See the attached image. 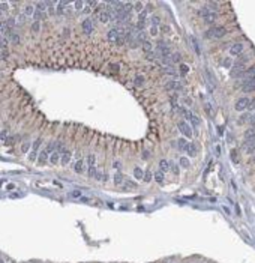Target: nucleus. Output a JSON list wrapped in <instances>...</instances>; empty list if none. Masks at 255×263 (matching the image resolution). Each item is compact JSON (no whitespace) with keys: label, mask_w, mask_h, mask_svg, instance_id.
<instances>
[{"label":"nucleus","mask_w":255,"mask_h":263,"mask_svg":"<svg viewBox=\"0 0 255 263\" xmlns=\"http://www.w3.org/2000/svg\"><path fill=\"white\" fill-rule=\"evenodd\" d=\"M9 36H11V41H12V42H15V44L20 42V36H18L17 33H11Z\"/></svg>","instance_id":"obj_32"},{"label":"nucleus","mask_w":255,"mask_h":263,"mask_svg":"<svg viewBox=\"0 0 255 263\" xmlns=\"http://www.w3.org/2000/svg\"><path fill=\"white\" fill-rule=\"evenodd\" d=\"M143 47H144V50H146V51H150V50H152V44L146 41L144 44H143Z\"/></svg>","instance_id":"obj_43"},{"label":"nucleus","mask_w":255,"mask_h":263,"mask_svg":"<svg viewBox=\"0 0 255 263\" xmlns=\"http://www.w3.org/2000/svg\"><path fill=\"white\" fill-rule=\"evenodd\" d=\"M114 167H116L117 170H119V168H120V162H119V161H116V162H114Z\"/></svg>","instance_id":"obj_58"},{"label":"nucleus","mask_w":255,"mask_h":263,"mask_svg":"<svg viewBox=\"0 0 255 263\" xmlns=\"http://www.w3.org/2000/svg\"><path fill=\"white\" fill-rule=\"evenodd\" d=\"M6 135H8V133H6V129H2V140L6 139Z\"/></svg>","instance_id":"obj_56"},{"label":"nucleus","mask_w":255,"mask_h":263,"mask_svg":"<svg viewBox=\"0 0 255 263\" xmlns=\"http://www.w3.org/2000/svg\"><path fill=\"white\" fill-rule=\"evenodd\" d=\"M83 30H84V33L90 35L92 30H93V23H92L90 20H84L83 21Z\"/></svg>","instance_id":"obj_7"},{"label":"nucleus","mask_w":255,"mask_h":263,"mask_svg":"<svg viewBox=\"0 0 255 263\" xmlns=\"http://www.w3.org/2000/svg\"><path fill=\"white\" fill-rule=\"evenodd\" d=\"M0 263H5V262H3V260H0Z\"/></svg>","instance_id":"obj_61"},{"label":"nucleus","mask_w":255,"mask_h":263,"mask_svg":"<svg viewBox=\"0 0 255 263\" xmlns=\"http://www.w3.org/2000/svg\"><path fill=\"white\" fill-rule=\"evenodd\" d=\"M249 104H251V99H249V98H246V96H243V98H239V99L236 101L234 108H236L237 111H243L246 108H249Z\"/></svg>","instance_id":"obj_2"},{"label":"nucleus","mask_w":255,"mask_h":263,"mask_svg":"<svg viewBox=\"0 0 255 263\" xmlns=\"http://www.w3.org/2000/svg\"><path fill=\"white\" fill-rule=\"evenodd\" d=\"M24 14H26V15H35V9H33V6H32V5H27V6H26Z\"/></svg>","instance_id":"obj_23"},{"label":"nucleus","mask_w":255,"mask_h":263,"mask_svg":"<svg viewBox=\"0 0 255 263\" xmlns=\"http://www.w3.org/2000/svg\"><path fill=\"white\" fill-rule=\"evenodd\" d=\"M158 50H159V53L162 54V57H168L170 54H171V50H170V47H165V45H161Z\"/></svg>","instance_id":"obj_13"},{"label":"nucleus","mask_w":255,"mask_h":263,"mask_svg":"<svg viewBox=\"0 0 255 263\" xmlns=\"http://www.w3.org/2000/svg\"><path fill=\"white\" fill-rule=\"evenodd\" d=\"M134 176H135V179H143V177H144V173H143V170L140 167H135L134 168Z\"/></svg>","instance_id":"obj_17"},{"label":"nucleus","mask_w":255,"mask_h":263,"mask_svg":"<svg viewBox=\"0 0 255 263\" xmlns=\"http://www.w3.org/2000/svg\"><path fill=\"white\" fill-rule=\"evenodd\" d=\"M147 158H150V152L144 150V152H143V160H147Z\"/></svg>","instance_id":"obj_51"},{"label":"nucleus","mask_w":255,"mask_h":263,"mask_svg":"<svg viewBox=\"0 0 255 263\" xmlns=\"http://www.w3.org/2000/svg\"><path fill=\"white\" fill-rule=\"evenodd\" d=\"M71 156H72V153H71L69 150H63V155H62V160H60L62 166H66V164L71 161Z\"/></svg>","instance_id":"obj_8"},{"label":"nucleus","mask_w":255,"mask_h":263,"mask_svg":"<svg viewBox=\"0 0 255 263\" xmlns=\"http://www.w3.org/2000/svg\"><path fill=\"white\" fill-rule=\"evenodd\" d=\"M29 147H30V144H29V143H24L23 146H21V150H23V152L26 153V152H27V150H29Z\"/></svg>","instance_id":"obj_45"},{"label":"nucleus","mask_w":255,"mask_h":263,"mask_svg":"<svg viewBox=\"0 0 255 263\" xmlns=\"http://www.w3.org/2000/svg\"><path fill=\"white\" fill-rule=\"evenodd\" d=\"M137 39H138L140 42H143V44H144V42H146V33H144V32H140V33H138V36H137Z\"/></svg>","instance_id":"obj_31"},{"label":"nucleus","mask_w":255,"mask_h":263,"mask_svg":"<svg viewBox=\"0 0 255 263\" xmlns=\"http://www.w3.org/2000/svg\"><path fill=\"white\" fill-rule=\"evenodd\" d=\"M135 9L138 11V12H143V11H144V9H143V3L141 2H137L135 3Z\"/></svg>","instance_id":"obj_39"},{"label":"nucleus","mask_w":255,"mask_h":263,"mask_svg":"<svg viewBox=\"0 0 255 263\" xmlns=\"http://www.w3.org/2000/svg\"><path fill=\"white\" fill-rule=\"evenodd\" d=\"M47 158H48V152H47V150L41 152V155H39V158H38V164H44L45 161H47Z\"/></svg>","instance_id":"obj_18"},{"label":"nucleus","mask_w":255,"mask_h":263,"mask_svg":"<svg viewBox=\"0 0 255 263\" xmlns=\"http://www.w3.org/2000/svg\"><path fill=\"white\" fill-rule=\"evenodd\" d=\"M125 188H137V183L131 182V181H125Z\"/></svg>","instance_id":"obj_36"},{"label":"nucleus","mask_w":255,"mask_h":263,"mask_svg":"<svg viewBox=\"0 0 255 263\" xmlns=\"http://www.w3.org/2000/svg\"><path fill=\"white\" fill-rule=\"evenodd\" d=\"M246 117H248V116H246V114H243V116L240 117V122H245V120H246Z\"/></svg>","instance_id":"obj_59"},{"label":"nucleus","mask_w":255,"mask_h":263,"mask_svg":"<svg viewBox=\"0 0 255 263\" xmlns=\"http://www.w3.org/2000/svg\"><path fill=\"white\" fill-rule=\"evenodd\" d=\"M180 57H182V56L179 54V53H176V54H173L171 60H173V62H180Z\"/></svg>","instance_id":"obj_42"},{"label":"nucleus","mask_w":255,"mask_h":263,"mask_svg":"<svg viewBox=\"0 0 255 263\" xmlns=\"http://www.w3.org/2000/svg\"><path fill=\"white\" fill-rule=\"evenodd\" d=\"M179 164H180V166H182L183 168H188L189 166H191V162H189V160H188V158H185V156H182V158H180Z\"/></svg>","instance_id":"obj_21"},{"label":"nucleus","mask_w":255,"mask_h":263,"mask_svg":"<svg viewBox=\"0 0 255 263\" xmlns=\"http://www.w3.org/2000/svg\"><path fill=\"white\" fill-rule=\"evenodd\" d=\"M191 41H192V44H194V50L197 51V54H200V47H198V42H197V39H194V38H192Z\"/></svg>","instance_id":"obj_35"},{"label":"nucleus","mask_w":255,"mask_h":263,"mask_svg":"<svg viewBox=\"0 0 255 263\" xmlns=\"http://www.w3.org/2000/svg\"><path fill=\"white\" fill-rule=\"evenodd\" d=\"M123 182H125V177H123L120 173H117V174L114 176V183H116V185H122Z\"/></svg>","instance_id":"obj_22"},{"label":"nucleus","mask_w":255,"mask_h":263,"mask_svg":"<svg viewBox=\"0 0 255 263\" xmlns=\"http://www.w3.org/2000/svg\"><path fill=\"white\" fill-rule=\"evenodd\" d=\"M177 143H179V144H177V146H179V149H182V150H188V146H189V143H188V141H186L185 139H180V140H179Z\"/></svg>","instance_id":"obj_19"},{"label":"nucleus","mask_w":255,"mask_h":263,"mask_svg":"<svg viewBox=\"0 0 255 263\" xmlns=\"http://www.w3.org/2000/svg\"><path fill=\"white\" fill-rule=\"evenodd\" d=\"M146 17H147V9H144L143 12H140V15H138V20H140V23H143L146 20Z\"/></svg>","instance_id":"obj_30"},{"label":"nucleus","mask_w":255,"mask_h":263,"mask_svg":"<svg viewBox=\"0 0 255 263\" xmlns=\"http://www.w3.org/2000/svg\"><path fill=\"white\" fill-rule=\"evenodd\" d=\"M71 195H72V197H81V191H72Z\"/></svg>","instance_id":"obj_50"},{"label":"nucleus","mask_w":255,"mask_h":263,"mask_svg":"<svg viewBox=\"0 0 255 263\" xmlns=\"http://www.w3.org/2000/svg\"><path fill=\"white\" fill-rule=\"evenodd\" d=\"M96 174H98L96 167H95V166H90V167H89V176H90V177H96Z\"/></svg>","instance_id":"obj_28"},{"label":"nucleus","mask_w":255,"mask_h":263,"mask_svg":"<svg viewBox=\"0 0 255 263\" xmlns=\"http://www.w3.org/2000/svg\"><path fill=\"white\" fill-rule=\"evenodd\" d=\"M0 8H2V12H6V9H8V3H3V2H2Z\"/></svg>","instance_id":"obj_48"},{"label":"nucleus","mask_w":255,"mask_h":263,"mask_svg":"<svg viewBox=\"0 0 255 263\" xmlns=\"http://www.w3.org/2000/svg\"><path fill=\"white\" fill-rule=\"evenodd\" d=\"M249 110H255V98L251 101V104H249Z\"/></svg>","instance_id":"obj_53"},{"label":"nucleus","mask_w":255,"mask_h":263,"mask_svg":"<svg viewBox=\"0 0 255 263\" xmlns=\"http://www.w3.org/2000/svg\"><path fill=\"white\" fill-rule=\"evenodd\" d=\"M59 160H62V158H60V153H59V152H53V153L50 155V162H51V164H57Z\"/></svg>","instance_id":"obj_15"},{"label":"nucleus","mask_w":255,"mask_h":263,"mask_svg":"<svg viewBox=\"0 0 255 263\" xmlns=\"http://www.w3.org/2000/svg\"><path fill=\"white\" fill-rule=\"evenodd\" d=\"M41 143H42V141H41V139H39V140H36V141L33 143V152H36V150H38V147L41 146Z\"/></svg>","instance_id":"obj_40"},{"label":"nucleus","mask_w":255,"mask_h":263,"mask_svg":"<svg viewBox=\"0 0 255 263\" xmlns=\"http://www.w3.org/2000/svg\"><path fill=\"white\" fill-rule=\"evenodd\" d=\"M245 77L248 80H255V66H251L245 71Z\"/></svg>","instance_id":"obj_11"},{"label":"nucleus","mask_w":255,"mask_h":263,"mask_svg":"<svg viewBox=\"0 0 255 263\" xmlns=\"http://www.w3.org/2000/svg\"><path fill=\"white\" fill-rule=\"evenodd\" d=\"M155 181L158 182V183H162V182H164V173H162L161 170H159V172L155 174Z\"/></svg>","instance_id":"obj_24"},{"label":"nucleus","mask_w":255,"mask_h":263,"mask_svg":"<svg viewBox=\"0 0 255 263\" xmlns=\"http://www.w3.org/2000/svg\"><path fill=\"white\" fill-rule=\"evenodd\" d=\"M188 72H189V66H188V65H185V63H182L180 65V74L182 75H186Z\"/></svg>","instance_id":"obj_27"},{"label":"nucleus","mask_w":255,"mask_h":263,"mask_svg":"<svg viewBox=\"0 0 255 263\" xmlns=\"http://www.w3.org/2000/svg\"><path fill=\"white\" fill-rule=\"evenodd\" d=\"M153 179V174H152V172H150V170H147V172L144 173V177H143V181L144 182H150Z\"/></svg>","instance_id":"obj_26"},{"label":"nucleus","mask_w":255,"mask_h":263,"mask_svg":"<svg viewBox=\"0 0 255 263\" xmlns=\"http://www.w3.org/2000/svg\"><path fill=\"white\" fill-rule=\"evenodd\" d=\"M186 152H188L189 156H195V153H197V149H195V144H194V143H189Z\"/></svg>","instance_id":"obj_16"},{"label":"nucleus","mask_w":255,"mask_h":263,"mask_svg":"<svg viewBox=\"0 0 255 263\" xmlns=\"http://www.w3.org/2000/svg\"><path fill=\"white\" fill-rule=\"evenodd\" d=\"M5 24L8 26V27H12V26L15 24V18H9V20H8V21H6Z\"/></svg>","instance_id":"obj_41"},{"label":"nucleus","mask_w":255,"mask_h":263,"mask_svg":"<svg viewBox=\"0 0 255 263\" xmlns=\"http://www.w3.org/2000/svg\"><path fill=\"white\" fill-rule=\"evenodd\" d=\"M110 12L108 11H101L99 14H98V20H99V23H102V24H107L108 21H110Z\"/></svg>","instance_id":"obj_6"},{"label":"nucleus","mask_w":255,"mask_h":263,"mask_svg":"<svg viewBox=\"0 0 255 263\" xmlns=\"http://www.w3.org/2000/svg\"><path fill=\"white\" fill-rule=\"evenodd\" d=\"M170 167H173V172H174V174H179V168H177V166H174V164H171Z\"/></svg>","instance_id":"obj_52"},{"label":"nucleus","mask_w":255,"mask_h":263,"mask_svg":"<svg viewBox=\"0 0 255 263\" xmlns=\"http://www.w3.org/2000/svg\"><path fill=\"white\" fill-rule=\"evenodd\" d=\"M212 12H213V11H210L209 8H201V9H200V15L204 18V17H207L209 14H212Z\"/></svg>","instance_id":"obj_25"},{"label":"nucleus","mask_w":255,"mask_h":263,"mask_svg":"<svg viewBox=\"0 0 255 263\" xmlns=\"http://www.w3.org/2000/svg\"><path fill=\"white\" fill-rule=\"evenodd\" d=\"M225 35H227V29L222 27V26H213L204 33L206 38H224Z\"/></svg>","instance_id":"obj_1"},{"label":"nucleus","mask_w":255,"mask_h":263,"mask_svg":"<svg viewBox=\"0 0 255 263\" xmlns=\"http://www.w3.org/2000/svg\"><path fill=\"white\" fill-rule=\"evenodd\" d=\"M243 92H255V80H246L242 84Z\"/></svg>","instance_id":"obj_4"},{"label":"nucleus","mask_w":255,"mask_h":263,"mask_svg":"<svg viewBox=\"0 0 255 263\" xmlns=\"http://www.w3.org/2000/svg\"><path fill=\"white\" fill-rule=\"evenodd\" d=\"M110 69H114V72H119L120 66H119V65H116V63H111L110 65Z\"/></svg>","instance_id":"obj_44"},{"label":"nucleus","mask_w":255,"mask_h":263,"mask_svg":"<svg viewBox=\"0 0 255 263\" xmlns=\"http://www.w3.org/2000/svg\"><path fill=\"white\" fill-rule=\"evenodd\" d=\"M179 84L177 81H170V84H167V89H177Z\"/></svg>","instance_id":"obj_33"},{"label":"nucleus","mask_w":255,"mask_h":263,"mask_svg":"<svg viewBox=\"0 0 255 263\" xmlns=\"http://www.w3.org/2000/svg\"><path fill=\"white\" fill-rule=\"evenodd\" d=\"M143 83H144V77H143V75H137L135 77V84H137V86H141Z\"/></svg>","instance_id":"obj_29"},{"label":"nucleus","mask_w":255,"mask_h":263,"mask_svg":"<svg viewBox=\"0 0 255 263\" xmlns=\"http://www.w3.org/2000/svg\"><path fill=\"white\" fill-rule=\"evenodd\" d=\"M177 126H179V129L182 131L183 134H185L186 137H192V129H191V126L186 123V122H183V120H180L179 123H177Z\"/></svg>","instance_id":"obj_3"},{"label":"nucleus","mask_w":255,"mask_h":263,"mask_svg":"<svg viewBox=\"0 0 255 263\" xmlns=\"http://www.w3.org/2000/svg\"><path fill=\"white\" fill-rule=\"evenodd\" d=\"M39 29H41V24H39V21H35L33 24H32V30H33V32H39Z\"/></svg>","instance_id":"obj_34"},{"label":"nucleus","mask_w":255,"mask_h":263,"mask_svg":"<svg viewBox=\"0 0 255 263\" xmlns=\"http://www.w3.org/2000/svg\"><path fill=\"white\" fill-rule=\"evenodd\" d=\"M245 139L248 140V141H254L255 140V126H252V128H249L245 133Z\"/></svg>","instance_id":"obj_9"},{"label":"nucleus","mask_w":255,"mask_h":263,"mask_svg":"<svg viewBox=\"0 0 255 263\" xmlns=\"http://www.w3.org/2000/svg\"><path fill=\"white\" fill-rule=\"evenodd\" d=\"M159 168H161V172H162V173L168 172V168H170L168 161H167V160H161V161H159Z\"/></svg>","instance_id":"obj_14"},{"label":"nucleus","mask_w":255,"mask_h":263,"mask_svg":"<svg viewBox=\"0 0 255 263\" xmlns=\"http://www.w3.org/2000/svg\"><path fill=\"white\" fill-rule=\"evenodd\" d=\"M150 33H152V36H156L158 35V27H152L150 29Z\"/></svg>","instance_id":"obj_46"},{"label":"nucleus","mask_w":255,"mask_h":263,"mask_svg":"<svg viewBox=\"0 0 255 263\" xmlns=\"http://www.w3.org/2000/svg\"><path fill=\"white\" fill-rule=\"evenodd\" d=\"M29 158H30V160H32V161H35V160H36V152H32Z\"/></svg>","instance_id":"obj_54"},{"label":"nucleus","mask_w":255,"mask_h":263,"mask_svg":"<svg viewBox=\"0 0 255 263\" xmlns=\"http://www.w3.org/2000/svg\"><path fill=\"white\" fill-rule=\"evenodd\" d=\"M95 160H96V158H95V155H89V158H87V161H89V167H90V166H93V164H95Z\"/></svg>","instance_id":"obj_38"},{"label":"nucleus","mask_w":255,"mask_h":263,"mask_svg":"<svg viewBox=\"0 0 255 263\" xmlns=\"http://www.w3.org/2000/svg\"><path fill=\"white\" fill-rule=\"evenodd\" d=\"M203 20H204V23H207V24H213V23H216V20H218V15L215 14V12H212V14H209L207 17H204Z\"/></svg>","instance_id":"obj_10"},{"label":"nucleus","mask_w":255,"mask_h":263,"mask_svg":"<svg viewBox=\"0 0 255 263\" xmlns=\"http://www.w3.org/2000/svg\"><path fill=\"white\" fill-rule=\"evenodd\" d=\"M224 210H225V212H227L228 215H231V212H230V209H228V208H224Z\"/></svg>","instance_id":"obj_60"},{"label":"nucleus","mask_w":255,"mask_h":263,"mask_svg":"<svg viewBox=\"0 0 255 263\" xmlns=\"http://www.w3.org/2000/svg\"><path fill=\"white\" fill-rule=\"evenodd\" d=\"M83 8H84V3H83V2H75V9H77V11H81ZM83 11H84V9H83Z\"/></svg>","instance_id":"obj_37"},{"label":"nucleus","mask_w":255,"mask_h":263,"mask_svg":"<svg viewBox=\"0 0 255 263\" xmlns=\"http://www.w3.org/2000/svg\"><path fill=\"white\" fill-rule=\"evenodd\" d=\"M83 12H86V14H90V12H92V8H90L89 5H86V6H84V11H83Z\"/></svg>","instance_id":"obj_49"},{"label":"nucleus","mask_w":255,"mask_h":263,"mask_svg":"<svg viewBox=\"0 0 255 263\" xmlns=\"http://www.w3.org/2000/svg\"><path fill=\"white\" fill-rule=\"evenodd\" d=\"M150 21H152V27H158L161 24V18H159V15H153L150 18Z\"/></svg>","instance_id":"obj_20"},{"label":"nucleus","mask_w":255,"mask_h":263,"mask_svg":"<svg viewBox=\"0 0 255 263\" xmlns=\"http://www.w3.org/2000/svg\"><path fill=\"white\" fill-rule=\"evenodd\" d=\"M8 57V51L6 50H2V59H6Z\"/></svg>","instance_id":"obj_55"},{"label":"nucleus","mask_w":255,"mask_h":263,"mask_svg":"<svg viewBox=\"0 0 255 263\" xmlns=\"http://www.w3.org/2000/svg\"><path fill=\"white\" fill-rule=\"evenodd\" d=\"M87 5L90 6V8H93V6H96L98 3H96V2H87Z\"/></svg>","instance_id":"obj_57"},{"label":"nucleus","mask_w":255,"mask_h":263,"mask_svg":"<svg viewBox=\"0 0 255 263\" xmlns=\"http://www.w3.org/2000/svg\"><path fill=\"white\" fill-rule=\"evenodd\" d=\"M72 168H74V172H75V173H81V172H83V168H84V161H83V160H78V161L74 164V167H72Z\"/></svg>","instance_id":"obj_12"},{"label":"nucleus","mask_w":255,"mask_h":263,"mask_svg":"<svg viewBox=\"0 0 255 263\" xmlns=\"http://www.w3.org/2000/svg\"><path fill=\"white\" fill-rule=\"evenodd\" d=\"M242 51H243V44L237 42V44L231 45V48H230V54H231V56H239Z\"/></svg>","instance_id":"obj_5"},{"label":"nucleus","mask_w":255,"mask_h":263,"mask_svg":"<svg viewBox=\"0 0 255 263\" xmlns=\"http://www.w3.org/2000/svg\"><path fill=\"white\" fill-rule=\"evenodd\" d=\"M231 65H233V60H230V59H228V60H225V62H224V66H227V68H230Z\"/></svg>","instance_id":"obj_47"}]
</instances>
